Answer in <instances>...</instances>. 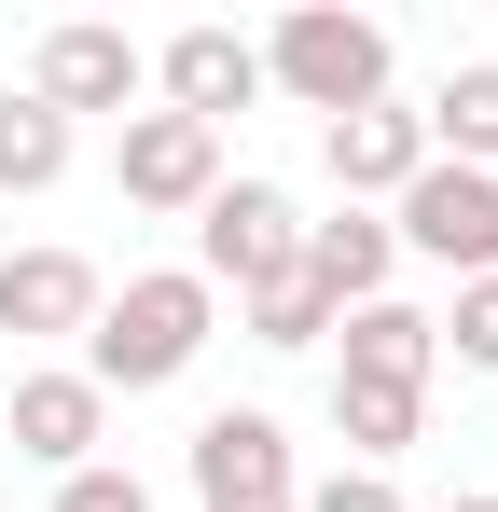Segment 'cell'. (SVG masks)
I'll use <instances>...</instances> for the list:
<instances>
[{"label": "cell", "mask_w": 498, "mask_h": 512, "mask_svg": "<svg viewBox=\"0 0 498 512\" xmlns=\"http://www.w3.org/2000/svg\"><path fill=\"white\" fill-rule=\"evenodd\" d=\"M319 167H332V194H346V208H388V194L429 167V125H415L402 97H374V111L319 125Z\"/></svg>", "instance_id": "cell-11"}, {"label": "cell", "mask_w": 498, "mask_h": 512, "mask_svg": "<svg viewBox=\"0 0 498 512\" xmlns=\"http://www.w3.org/2000/svg\"><path fill=\"white\" fill-rule=\"evenodd\" d=\"M249 512H305V499H249Z\"/></svg>", "instance_id": "cell-21"}, {"label": "cell", "mask_w": 498, "mask_h": 512, "mask_svg": "<svg viewBox=\"0 0 498 512\" xmlns=\"http://www.w3.org/2000/svg\"><path fill=\"white\" fill-rule=\"evenodd\" d=\"M429 333H443V360H457V374H498V277H457V305H443Z\"/></svg>", "instance_id": "cell-18"}, {"label": "cell", "mask_w": 498, "mask_h": 512, "mask_svg": "<svg viewBox=\"0 0 498 512\" xmlns=\"http://www.w3.org/2000/svg\"><path fill=\"white\" fill-rule=\"evenodd\" d=\"M291 263H305V208H291V180L222 167V194L194 208V277H208V291H263V277H291Z\"/></svg>", "instance_id": "cell-3"}, {"label": "cell", "mask_w": 498, "mask_h": 512, "mask_svg": "<svg viewBox=\"0 0 498 512\" xmlns=\"http://www.w3.org/2000/svg\"><path fill=\"white\" fill-rule=\"evenodd\" d=\"M70 139L83 125H56L28 84H0V194H56V180H70Z\"/></svg>", "instance_id": "cell-16"}, {"label": "cell", "mask_w": 498, "mask_h": 512, "mask_svg": "<svg viewBox=\"0 0 498 512\" xmlns=\"http://www.w3.org/2000/svg\"><path fill=\"white\" fill-rule=\"evenodd\" d=\"M56 512H153V485H139V471H111V457H97V471H70V485H56Z\"/></svg>", "instance_id": "cell-19"}, {"label": "cell", "mask_w": 498, "mask_h": 512, "mask_svg": "<svg viewBox=\"0 0 498 512\" xmlns=\"http://www.w3.org/2000/svg\"><path fill=\"white\" fill-rule=\"evenodd\" d=\"M443 512H498V499H443Z\"/></svg>", "instance_id": "cell-22"}, {"label": "cell", "mask_w": 498, "mask_h": 512, "mask_svg": "<svg viewBox=\"0 0 498 512\" xmlns=\"http://www.w3.org/2000/svg\"><path fill=\"white\" fill-rule=\"evenodd\" d=\"M249 97H263V42H249V28L194 14V28L153 42V111H180V125H236Z\"/></svg>", "instance_id": "cell-7"}, {"label": "cell", "mask_w": 498, "mask_h": 512, "mask_svg": "<svg viewBox=\"0 0 498 512\" xmlns=\"http://www.w3.org/2000/svg\"><path fill=\"white\" fill-rule=\"evenodd\" d=\"M332 374H374V388H429L443 374V333H429V305H346L332 319Z\"/></svg>", "instance_id": "cell-12"}, {"label": "cell", "mask_w": 498, "mask_h": 512, "mask_svg": "<svg viewBox=\"0 0 498 512\" xmlns=\"http://www.w3.org/2000/svg\"><path fill=\"white\" fill-rule=\"evenodd\" d=\"M388 70H402L388 14H346V0H291V14L263 28V97H291V111H319V125L374 111V97H388Z\"/></svg>", "instance_id": "cell-2"}, {"label": "cell", "mask_w": 498, "mask_h": 512, "mask_svg": "<svg viewBox=\"0 0 498 512\" xmlns=\"http://www.w3.org/2000/svg\"><path fill=\"white\" fill-rule=\"evenodd\" d=\"M28 97L83 125V111H139L153 97V42H125V28H97V14H56L42 42H28Z\"/></svg>", "instance_id": "cell-5"}, {"label": "cell", "mask_w": 498, "mask_h": 512, "mask_svg": "<svg viewBox=\"0 0 498 512\" xmlns=\"http://www.w3.org/2000/svg\"><path fill=\"white\" fill-rule=\"evenodd\" d=\"M305 277L332 291V319H346V305H388V277H402L388 208H332V222H305Z\"/></svg>", "instance_id": "cell-13"}, {"label": "cell", "mask_w": 498, "mask_h": 512, "mask_svg": "<svg viewBox=\"0 0 498 512\" xmlns=\"http://www.w3.org/2000/svg\"><path fill=\"white\" fill-rule=\"evenodd\" d=\"M97 305H111V277H97L83 250H0V333L83 346V333H97Z\"/></svg>", "instance_id": "cell-9"}, {"label": "cell", "mask_w": 498, "mask_h": 512, "mask_svg": "<svg viewBox=\"0 0 498 512\" xmlns=\"http://www.w3.org/2000/svg\"><path fill=\"white\" fill-rule=\"evenodd\" d=\"M97 429H111V402L83 388V360H42V374H14V457L28 471H97Z\"/></svg>", "instance_id": "cell-10"}, {"label": "cell", "mask_w": 498, "mask_h": 512, "mask_svg": "<svg viewBox=\"0 0 498 512\" xmlns=\"http://www.w3.org/2000/svg\"><path fill=\"white\" fill-rule=\"evenodd\" d=\"M415 125H429V153H443V167H498V56L443 70V97H429Z\"/></svg>", "instance_id": "cell-15"}, {"label": "cell", "mask_w": 498, "mask_h": 512, "mask_svg": "<svg viewBox=\"0 0 498 512\" xmlns=\"http://www.w3.org/2000/svg\"><path fill=\"white\" fill-rule=\"evenodd\" d=\"M111 180H125V208H153V222H194V208L222 194V125L125 111V139H111Z\"/></svg>", "instance_id": "cell-6"}, {"label": "cell", "mask_w": 498, "mask_h": 512, "mask_svg": "<svg viewBox=\"0 0 498 512\" xmlns=\"http://www.w3.org/2000/svg\"><path fill=\"white\" fill-rule=\"evenodd\" d=\"M194 499H208V512H249V499H305V471H291V429L263 416V402H222V416L194 429Z\"/></svg>", "instance_id": "cell-8"}, {"label": "cell", "mask_w": 498, "mask_h": 512, "mask_svg": "<svg viewBox=\"0 0 498 512\" xmlns=\"http://www.w3.org/2000/svg\"><path fill=\"white\" fill-rule=\"evenodd\" d=\"M305 512H415L388 471H332V485H305Z\"/></svg>", "instance_id": "cell-20"}, {"label": "cell", "mask_w": 498, "mask_h": 512, "mask_svg": "<svg viewBox=\"0 0 498 512\" xmlns=\"http://www.w3.org/2000/svg\"><path fill=\"white\" fill-rule=\"evenodd\" d=\"M236 319H249V346H332V291L291 263V277H263V291H236Z\"/></svg>", "instance_id": "cell-17"}, {"label": "cell", "mask_w": 498, "mask_h": 512, "mask_svg": "<svg viewBox=\"0 0 498 512\" xmlns=\"http://www.w3.org/2000/svg\"><path fill=\"white\" fill-rule=\"evenodd\" d=\"M415 429H429V388H374V374H332V443H346V471H388Z\"/></svg>", "instance_id": "cell-14"}, {"label": "cell", "mask_w": 498, "mask_h": 512, "mask_svg": "<svg viewBox=\"0 0 498 512\" xmlns=\"http://www.w3.org/2000/svg\"><path fill=\"white\" fill-rule=\"evenodd\" d=\"M388 236H402L415 263H443V277H498V167H429L388 194Z\"/></svg>", "instance_id": "cell-4"}, {"label": "cell", "mask_w": 498, "mask_h": 512, "mask_svg": "<svg viewBox=\"0 0 498 512\" xmlns=\"http://www.w3.org/2000/svg\"><path fill=\"white\" fill-rule=\"evenodd\" d=\"M208 333H222V291H208L194 263H153V277H125V291L97 305V333H83L70 360H83L97 402H139V388H180V374L208 360Z\"/></svg>", "instance_id": "cell-1"}]
</instances>
